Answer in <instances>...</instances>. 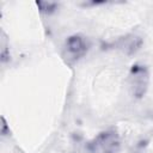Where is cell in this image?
<instances>
[{"instance_id":"obj_1","label":"cell","mask_w":153,"mask_h":153,"mask_svg":"<svg viewBox=\"0 0 153 153\" xmlns=\"http://www.w3.org/2000/svg\"><path fill=\"white\" fill-rule=\"evenodd\" d=\"M118 148L120 137L114 129L102 131L88 145L90 153H116Z\"/></svg>"},{"instance_id":"obj_2","label":"cell","mask_w":153,"mask_h":153,"mask_svg":"<svg viewBox=\"0 0 153 153\" xmlns=\"http://www.w3.org/2000/svg\"><path fill=\"white\" fill-rule=\"evenodd\" d=\"M149 74L143 65H134L128 75V86L131 94L136 98H141L148 87Z\"/></svg>"},{"instance_id":"obj_3","label":"cell","mask_w":153,"mask_h":153,"mask_svg":"<svg viewBox=\"0 0 153 153\" xmlns=\"http://www.w3.org/2000/svg\"><path fill=\"white\" fill-rule=\"evenodd\" d=\"M88 50V41L81 35H73L65 42V57L68 62H75L84 57Z\"/></svg>"}]
</instances>
